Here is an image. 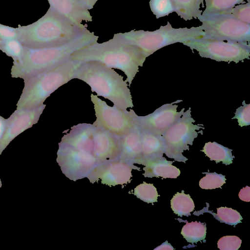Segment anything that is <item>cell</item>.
Wrapping results in <instances>:
<instances>
[{
  "label": "cell",
  "mask_w": 250,
  "mask_h": 250,
  "mask_svg": "<svg viewBox=\"0 0 250 250\" xmlns=\"http://www.w3.org/2000/svg\"><path fill=\"white\" fill-rule=\"evenodd\" d=\"M98 38L93 32L87 29L62 45L36 49L24 46L21 57L13 61L11 77L24 79L56 67L69 60L75 51L97 42Z\"/></svg>",
  "instance_id": "6da1fadb"
},
{
  "label": "cell",
  "mask_w": 250,
  "mask_h": 250,
  "mask_svg": "<svg viewBox=\"0 0 250 250\" xmlns=\"http://www.w3.org/2000/svg\"><path fill=\"white\" fill-rule=\"evenodd\" d=\"M146 56L138 47L120 42L112 38L108 41L88 45L74 52L73 61L84 62L97 61L111 68L122 70L126 76L130 87L132 82L142 67Z\"/></svg>",
  "instance_id": "7a4b0ae2"
},
{
  "label": "cell",
  "mask_w": 250,
  "mask_h": 250,
  "mask_svg": "<svg viewBox=\"0 0 250 250\" xmlns=\"http://www.w3.org/2000/svg\"><path fill=\"white\" fill-rule=\"evenodd\" d=\"M18 28V39L23 45L35 49L63 45L87 29L50 8L37 21L26 26L19 25Z\"/></svg>",
  "instance_id": "3957f363"
},
{
  "label": "cell",
  "mask_w": 250,
  "mask_h": 250,
  "mask_svg": "<svg viewBox=\"0 0 250 250\" xmlns=\"http://www.w3.org/2000/svg\"><path fill=\"white\" fill-rule=\"evenodd\" d=\"M73 79L84 82L92 92L109 100L123 111L134 106L128 84L123 77L101 62H83L75 71Z\"/></svg>",
  "instance_id": "277c9868"
},
{
  "label": "cell",
  "mask_w": 250,
  "mask_h": 250,
  "mask_svg": "<svg viewBox=\"0 0 250 250\" xmlns=\"http://www.w3.org/2000/svg\"><path fill=\"white\" fill-rule=\"evenodd\" d=\"M83 62L70 59L39 74L25 78L17 108L32 109L43 104L50 95L73 79L75 71Z\"/></svg>",
  "instance_id": "5b68a950"
},
{
  "label": "cell",
  "mask_w": 250,
  "mask_h": 250,
  "mask_svg": "<svg viewBox=\"0 0 250 250\" xmlns=\"http://www.w3.org/2000/svg\"><path fill=\"white\" fill-rule=\"evenodd\" d=\"M204 34L201 25L175 28L167 21L166 25L154 31L131 30L115 34L113 38L139 48L147 57L166 46L199 39Z\"/></svg>",
  "instance_id": "8992f818"
},
{
  "label": "cell",
  "mask_w": 250,
  "mask_h": 250,
  "mask_svg": "<svg viewBox=\"0 0 250 250\" xmlns=\"http://www.w3.org/2000/svg\"><path fill=\"white\" fill-rule=\"evenodd\" d=\"M195 122L189 107L162 135L165 146L164 153L167 157L177 161L185 162L187 160L182 153L189 149L188 145H192L198 134L202 133V131L199 130L205 128L202 125L194 124Z\"/></svg>",
  "instance_id": "52a82bcc"
},
{
  "label": "cell",
  "mask_w": 250,
  "mask_h": 250,
  "mask_svg": "<svg viewBox=\"0 0 250 250\" xmlns=\"http://www.w3.org/2000/svg\"><path fill=\"white\" fill-rule=\"evenodd\" d=\"M202 58L217 62L238 63L250 59V42L224 41L201 38L182 43Z\"/></svg>",
  "instance_id": "ba28073f"
},
{
  "label": "cell",
  "mask_w": 250,
  "mask_h": 250,
  "mask_svg": "<svg viewBox=\"0 0 250 250\" xmlns=\"http://www.w3.org/2000/svg\"><path fill=\"white\" fill-rule=\"evenodd\" d=\"M198 19L202 22L203 38L250 42V24L221 13L201 16Z\"/></svg>",
  "instance_id": "9c48e42d"
},
{
  "label": "cell",
  "mask_w": 250,
  "mask_h": 250,
  "mask_svg": "<svg viewBox=\"0 0 250 250\" xmlns=\"http://www.w3.org/2000/svg\"><path fill=\"white\" fill-rule=\"evenodd\" d=\"M91 100L94 104L96 118L92 124L93 126L121 137L138 125L136 114L133 110L124 111L114 105L110 106L93 94H91Z\"/></svg>",
  "instance_id": "30bf717a"
},
{
  "label": "cell",
  "mask_w": 250,
  "mask_h": 250,
  "mask_svg": "<svg viewBox=\"0 0 250 250\" xmlns=\"http://www.w3.org/2000/svg\"><path fill=\"white\" fill-rule=\"evenodd\" d=\"M59 146L57 161L66 176L76 180L88 175L97 162L94 155L60 143Z\"/></svg>",
  "instance_id": "8fae6325"
},
{
  "label": "cell",
  "mask_w": 250,
  "mask_h": 250,
  "mask_svg": "<svg viewBox=\"0 0 250 250\" xmlns=\"http://www.w3.org/2000/svg\"><path fill=\"white\" fill-rule=\"evenodd\" d=\"M132 163L120 160H110L100 163L88 175L90 181L111 186L126 184L130 182L132 168L138 169Z\"/></svg>",
  "instance_id": "7c38bea8"
},
{
  "label": "cell",
  "mask_w": 250,
  "mask_h": 250,
  "mask_svg": "<svg viewBox=\"0 0 250 250\" xmlns=\"http://www.w3.org/2000/svg\"><path fill=\"white\" fill-rule=\"evenodd\" d=\"M174 103L164 104L146 116L136 114L138 125L142 129L162 136L184 112L185 108L178 111V105Z\"/></svg>",
  "instance_id": "4fadbf2b"
},
{
  "label": "cell",
  "mask_w": 250,
  "mask_h": 250,
  "mask_svg": "<svg viewBox=\"0 0 250 250\" xmlns=\"http://www.w3.org/2000/svg\"><path fill=\"white\" fill-rule=\"evenodd\" d=\"M46 104L32 109L17 108L7 119V129L0 143V155L10 143L25 130L38 123Z\"/></svg>",
  "instance_id": "5bb4252c"
},
{
  "label": "cell",
  "mask_w": 250,
  "mask_h": 250,
  "mask_svg": "<svg viewBox=\"0 0 250 250\" xmlns=\"http://www.w3.org/2000/svg\"><path fill=\"white\" fill-rule=\"evenodd\" d=\"M93 129L92 154L97 162L101 163L119 158L121 153L120 137L103 128L93 125Z\"/></svg>",
  "instance_id": "9a60e30c"
},
{
  "label": "cell",
  "mask_w": 250,
  "mask_h": 250,
  "mask_svg": "<svg viewBox=\"0 0 250 250\" xmlns=\"http://www.w3.org/2000/svg\"><path fill=\"white\" fill-rule=\"evenodd\" d=\"M49 8L62 15L79 27L86 28L83 21H92L89 10L83 7L77 0H47Z\"/></svg>",
  "instance_id": "2e32d148"
},
{
  "label": "cell",
  "mask_w": 250,
  "mask_h": 250,
  "mask_svg": "<svg viewBox=\"0 0 250 250\" xmlns=\"http://www.w3.org/2000/svg\"><path fill=\"white\" fill-rule=\"evenodd\" d=\"M60 143L79 150L92 154L93 146L92 124L81 123L73 126L69 132L63 136Z\"/></svg>",
  "instance_id": "e0dca14e"
},
{
  "label": "cell",
  "mask_w": 250,
  "mask_h": 250,
  "mask_svg": "<svg viewBox=\"0 0 250 250\" xmlns=\"http://www.w3.org/2000/svg\"><path fill=\"white\" fill-rule=\"evenodd\" d=\"M120 144L121 160L133 164L136 163L142 158L141 129L138 125L120 137Z\"/></svg>",
  "instance_id": "ac0fdd59"
},
{
  "label": "cell",
  "mask_w": 250,
  "mask_h": 250,
  "mask_svg": "<svg viewBox=\"0 0 250 250\" xmlns=\"http://www.w3.org/2000/svg\"><path fill=\"white\" fill-rule=\"evenodd\" d=\"M173 162L169 161L163 156L146 160L140 164L145 167L143 174L146 177H162L164 178H176L180 174V170L172 165Z\"/></svg>",
  "instance_id": "d6986e66"
},
{
  "label": "cell",
  "mask_w": 250,
  "mask_h": 250,
  "mask_svg": "<svg viewBox=\"0 0 250 250\" xmlns=\"http://www.w3.org/2000/svg\"><path fill=\"white\" fill-rule=\"evenodd\" d=\"M141 129L142 158L136 163L162 157L165 152V146L162 136Z\"/></svg>",
  "instance_id": "ffe728a7"
},
{
  "label": "cell",
  "mask_w": 250,
  "mask_h": 250,
  "mask_svg": "<svg viewBox=\"0 0 250 250\" xmlns=\"http://www.w3.org/2000/svg\"><path fill=\"white\" fill-rule=\"evenodd\" d=\"M174 12L185 21L198 19L202 15L204 0H171Z\"/></svg>",
  "instance_id": "44dd1931"
},
{
  "label": "cell",
  "mask_w": 250,
  "mask_h": 250,
  "mask_svg": "<svg viewBox=\"0 0 250 250\" xmlns=\"http://www.w3.org/2000/svg\"><path fill=\"white\" fill-rule=\"evenodd\" d=\"M201 151L211 161H215L216 163L222 162L226 165L231 164L234 158L231 153L232 149L215 142L206 143Z\"/></svg>",
  "instance_id": "7402d4cb"
},
{
  "label": "cell",
  "mask_w": 250,
  "mask_h": 250,
  "mask_svg": "<svg viewBox=\"0 0 250 250\" xmlns=\"http://www.w3.org/2000/svg\"><path fill=\"white\" fill-rule=\"evenodd\" d=\"M170 204L174 213L180 217L190 215L195 207L189 194L184 193V190L181 193L177 192L171 200Z\"/></svg>",
  "instance_id": "603a6c76"
},
{
  "label": "cell",
  "mask_w": 250,
  "mask_h": 250,
  "mask_svg": "<svg viewBox=\"0 0 250 250\" xmlns=\"http://www.w3.org/2000/svg\"><path fill=\"white\" fill-rule=\"evenodd\" d=\"M206 233V225L197 221L187 222L182 228L181 232L187 241L192 244L204 240Z\"/></svg>",
  "instance_id": "cb8c5ba5"
},
{
  "label": "cell",
  "mask_w": 250,
  "mask_h": 250,
  "mask_svg": "<svg viewBox=\"0 0 250 250\" xmlns=\"http://www.w3.org/2000/svg\"><path fill=\"white\" fill-rule=\"evenodd\" d=\"M206 7L202 16L219 13L234 6L245 3L246 0H204Z\"/></svg>",
  "instance_id": "d4e9b609"
},
{
  "label": "cell",
  "mask_w": 250,
  "mask_h": 250,
  "mask_svg": "<svg viewBox=\"0 0 250 250\" xmlns=\"http://www.w3.org/2000/svg\"><path fill=\"white\" fill-rule=\"evenodd\" d=\"M0 50L12 58L13 61L22 56L24 46L18 39H0Z\"/></svg>",
  "instance_id": "484cf974"
},
{
  "label": "cell",
  "mask_w": 250,
  "mask_h": 250,
  "mask_svg": "<svg viewBox=\"0 0 250 250\" xmlns=\"http://www.w3.org/2000/svg\"><path fill=\"white\" fill-rule=\"evenodd\" d=\"M134 194L137 198L147 203L157 202V198L159 196L157 189L153 185L145 182L134 188Z\"/></svg>",
  "instance_id": "4316f807"
},
{
  "label": "cell",
  "mask_w": 250,
  "mask_h": 250,
  "mask_svg": "<svg viewBox=\"0 0 250 250\" xmlns=\"http://www.w3.org/2000/svg\"><path fill=\"white\" fill-rule=\"evenodd\" d=\"M250 24V1L240 4L219 13Z\"/></svg>",
  "instance_id": "83f0119b"
},
{
  "label": "cell",
  "mask_w": 250,
  "mask_h": 250,
  "mask_svg": "<svg viewBox=\"0 0 250 250\" xmlns=\"http://www.w3.org/2000/svg\"><path fill=\"white\" fill-rule=\"evenodd\" d=\"M217 214L215 217L219 221L229 225H236L241 223L243 218L240 214L235 209L227 207H220L217 208Z\"/></svg>",
  "instance_id": "f1b7e54d"
},
{
  "label": "cell",
  "mask_w": 250,
  "mask_h": 250,
  "mask_svg": "<svg viewBox=\"0 0 250 250\" xmlns=\"http://www.w3.org/2000/svg\"><path fill=\"white\" fill-rule=\"evenodd\" d=\"M151 11L156 19L168 16L174 12V7L171 0H150Z\"/></svg>",
  "instance_id": "f546056e"
},
{
  "label": "cell",
  "mask_w": 250,
  "mask_h": 250,
  "mask_svg": "<svg viewBox=\"0 0 250 250\" xmlns=\"http://www.w3.org/2000/svg\"><path fill=\"white\" fill-rule=\"evenodd\" d=\"M205 176L199 182L201 188L205 189H212L221 187L226 183L225 175L214 172H205Z\"/></svg>",
  "instance_id": "4dcf8cb0"
},
{
  "label": "cell",
  "mask_w": 250,
  "mask_h": 250,
  "mask_svg": "<svg viewBox=\"0 0 250 250\" xmlns=\"http://www.w3.org/2000/svg\"><path fill=\"white\" fill-rule=\"evenodd\" d=\"M232 119H236L238 125L241 127L246 126L250 125V104H246L245 101L242 102V105L237 108Z\"/></svg>",
  "instance_id": "1f68e13d"
},
{
  "label": "cell",
  "mask_w": 250,
  "mask_h": 250,
  "mask_svg": "<svg viewBox=\"0 0 250 250\" xmlns=\"http://www.w3.org/2000/svg\"><path fill=\"white\" fill-rule=\"evenodd\" d=\"M242 240L237 236H225L217 242L220 250H237L241 246Z\"/></svg>",
  "instance_id": "d6a6232c"
},
{
  "label": "cell",
  "mask_w": 250,
  "mask_h": 250,
  "mask_svg": "<svg viewBox=\"0 0 250 250\" xmlns=\"http://www.w3.org/2000/svg\"><path fill=\"white\" fill-rule=\"evenodd\" d=\"M18 28H14L0 23V39H10L19 38Z\"/></svg>",
  "instance_id": "836d02e7"
},
{
  "label": "cell",
  "mask_w": 250,
  "mask_h": 250,
  "mask_svg": "<svg viewBox=\"0 0 250 250\" xmlns=\"http://www.w3.org/2000/svg\"><path fill=\"white\" fill-rule=\"evenodd\" d=\"M239 198L245 202H250V188L246 186L240 190L239 192Z\"/></svg>",
  "instance_id": "e575fe53"
},
{
  "label": "cell",
  "mask_w": 250,
  "mask_h": 250,
  "mask_svg": "<svg viewBox=\"0 0 250 250\" xmlns=\"http://www.w3.org/2000/svg\"><path fill=\"white\" fill-rule=\"evenodd\" d=\"M7 129V119L0 116V143L2 140Z\"/></svg>",
  "instance_id": "d590c367"
},
{
  "label": "cell",
  "mask_w": 250,
  "mask_h": 250,
  "mask_svg": "<svg viewBox=\"0 0 250 250\" xmlns=\"http://www.w3.org/2000/svg\"><path fill=\"white\" fill-rule=\"evenodd\" d=\"M87 10L91 9L98 0H77Z\"/></svg>",
  "instance_id": "8d00e7d4"
},
{
  "label": "cell",
  "mask_w": 250,
  "mask_h": 250,
  "mask_svg": "<svg viewBox=\"0 0 250 250\" xmlns=\"http://www.w3.org/2000/svg\"><path fill=\"white\" fill-rule=\"evenodd\" d=\"M174 249V248L170 245V244L168 243L167 241H166L165 242L163 243L162 245L158 246L154 250H173Z\"/></svg>",
  "instance_id": "74e56055"
},
{
  "label": "cell",
  "mask_w": 250,
  "mask_h": 250,
  "mask_svg": "<svg viewBox=\"0 0 250 250\" xmlns=\"http://www.w3.org/2000/svg\"><path fill=\"white\" fill-rule=\"evenodd\" d=\"M1 186H2V183H1V180L0 179V188L1 187Z\"/></svg>",
  "instance_id": "f35d334b"
}]
</instances>
